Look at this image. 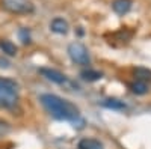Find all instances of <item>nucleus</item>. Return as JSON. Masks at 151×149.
I'll return each instance as SVG.
<instances>
[{"mask_svg":"<svg viewBox=\"0 0 151 149\" xmlns=\"http://www.w3.org/2000/svg\"><path fill=\"white\" fill-rule=\"evenodd\" d=\"M18 101V83L0 77V108H12Z\"/></svg>","mask_w":151,"mask_h":149,"instance_id":"f03ea898","label":"nucleus"},{"mask_svg":"<svg viewBox=\"0 0 151 149\" xmlns=\"http://www.w3.org/2000/svg\"><path fill=\"white\" fill-rule=\"evenodd\" d=\"M40 74L42 77H45L48 81L56 83V84H65L68 81L65 74H62L60 71L53 69V68H40Z\"/></svg>","mask_w":151,"mask_h":149,"instance_id":"39448f33","label":"nucleus"},{"mask_svg":"<svg viewBox=\"0 0 151 149\" xmlns=\"http://www.w3.org/2000/svg\"><path fill=\"white\" fill-rule=\"evenodd\" d=\"M9 133H11V125H9L6 120H2V119H0V139L6 137Z\"/></svg>","mask_w":151,"mask_h":149,"instance_id":"2eb2a0df","label":"nucleus"},{"mask_svg":"<svg viewBox=\"0 0 151 149\" xmlns=\"http://www.w3.org/2000/svg\"><path fill=\"white\" fill-rule=\"evenodd\" d=\"M0 50L6 54V56H15L17 54V45L12 44L11 41H0Z\"/></svg>","mask_w":151,"mask_h":149,"instance_id":"ddd939ff","label":"nucleus"},{"mask_svg":"<svg viewBox=\"0 0 151 149\" xmlns=\"http://www.w3.org/2000/svg\"><path fill=\"white\" fill-rule=\"evenodd\" d=\"M18 38H20V41H21V42H23L24 45L30 44V42H32L30 30H29V29H26V27H21V29L18 30Z\"/></svg>","mask_w":151,"mask_h":149,"instance_id":"4468645a","label":"nucleus"},{"mask_svg":"<svg viewBox=\"0 0 151 149\" xmlns=\"http://www.w3.org/2000/svg\"><path fill=\"white\" fill-rule=\"evenodd\" d=\"M133 76H134V80H139V81H150L151 80V69L148 68H134L133 69Z\"/></svg>","mask_w":151,"mask_h":149,"instance_id":"9b49d317","label":"nucleus"},{"mask_svg":"<svg viewBox=\"0 0 151 149\" xmlns=\"http://www.w3.org/2000/svg\"><path fill=\"white\" fill-rule=\"evenodd\" d=\"M2 6L12 14H30L35 6L29 0H2Z\"/></svg>","mask_w":151,"mask_h":149,"instance_id":"20e7f679","label":"nucleus"},{"mask_svg":"<svg viewBox=\"0 0 151 149\" xmlns=\"http://www.w3.org/2000/svg\"><path fill=\"white\" fill-rule=\"evenodd\" d=\"M40 101L47 113L58 120L73 122L77 118H80V110L77 106L73 104L71 101H67V99L55 95V93H42L40 96Z\"/></svg>","mask_w":151,"mask_h":149,"instance_id":"f257e3e1","label":"nucleus"},{"mask_svg":"<svg viewBox=\"0 0 151 149\" xmlns=\"http://www.w3.org/2000/svg\"><path fill=\"white\" fill-rule=\"evenodd\" d=\"M50 30L56 35H67L68 30H70V24L67 20L64 18H55L52 23H50Z\"/></svg>","mask_w":151,"mask_h":149,"instance_id":"423d86ee","label":"nucleus"},{"mask_svg":"<svg viewBox=\"0 0 151 149\" xmlns=\"http://www.w3.org/2000/svg\"><path fill=\"white\" fill-rule=\"evenodd\" d=\"M101 106L106 107V108H110V110H125V108H127L125 103L124 101H119V99H116V98L104 99V101L101 103Z\"/></svg>","mask_w":151,"mask_h":149,"instance_id":"9d476101","label":"nucleus"},{"mask_svg":"<svg viewBox=\"0 0 151 149\" xmlns=\"http://www.w3.org/2000/svg\"><path fill=\"white\" fill-rule=\"evenodd\" d=\"M80 77L88 81V83H94V81H98L103 78V74L100 71H95V69H91V68H86L80 72Z\"/></svg>","mask_w":151,"mask_h":149,"instance_id":"6e6552de","label":"nucleus"},{"mask_svg":"<svg viewBox=\"0 0 151 149\" xmlns=\"http://www.w3.org/2000/svg\"><path fill=\"white\" fill-rule=\"evenodd\" d=\"M112 9L115 11L118 15H125L132 9V0H113Z\"/></svg>","mask_w":151,"mask_h":149,"instance_id":"0eeeda50","label":"nucleus"},{"mask_svg":"<svg viewBox=\"0 0 151 149\" xmlns=\"http://www.w3.org/2000/svg\"><path fill=\"white\" fill-rule=\"evenodd\" d=\"M79 149H104L103 143L97 139H82L77 145Z\"/></svg>","mask_w":151,"mask_h":149,"instance_id":"1a4fd4ad","label":"nucleus"},{"mask_svg":"<svg viewBox=\"0 0 151 149\" xmlns=\"http://www.w3.org/2000/svg\"><path fill=\"white\" fill-rule=\"evenodd\" d=\"M68 56H70V59L74 62L76 65L88 66L91 63L89 51H88V48L82 42H71L68 45Z\"/></svg>","mask_w":151,"mask_h":149,"instance_id":"7ed1b4c3","label":"nucleus"},{"mask_svg":"<svg viewBox=\"0 0 151 149\" xmlns=\"http://www.w3.org/2000/svg\"><path fill=\"white\" fill-rule=\"evenodd\" d=\"M130 91L134 93V95H145L148 92V86L145 81H139V80H134L133 83L129 84Z\"/></svg>","mask_w":151,"mask_h":149,"instance_id":"f8f14e48","label":"nucleus"}]
</instances>
